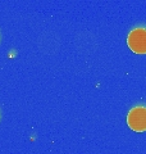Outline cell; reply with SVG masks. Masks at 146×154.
Segmentation results:
<instances>
[{
    "label": "cell",
    "mask_w": 146,
    "mask_h": 154,
    "mask_svg": "<svg viewBox=\"0 0 146 154\" xmlns=\"http://www.w3.org/2000/svg\"><path fill=\"white\" fill-rule=\"evenodd\" d=\"M127 45L136 54H146V27H136L128 33Z\"/></svg>",
    "instance_id": "6da1fadb"
},
{
    "label": "cell",
    "mask_w": 146,
    "mask_h": 154,
    "mask_svg": "<svg viewBox=\"0 0 146 154\" xmlns=\"http://www.w3.org/2000/svg\"><path fill=\"white\" fill-rule=\"evenodd\" d=\"M127 125L136 132L146 131V107L137 105L133 107L127 114Z\"/></svg>",
    "instance_id": "7a4b0ae2"
}]
</instances>
